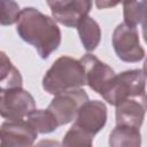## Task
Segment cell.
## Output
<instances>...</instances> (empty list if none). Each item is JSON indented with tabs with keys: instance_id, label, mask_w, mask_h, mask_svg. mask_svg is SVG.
Segmentation results:
<instances>
[{
	"instance_id": "obj_1",
	"label": "cell",
	"mask_w": 147,
	"mask_h": 147,
	"mask_svg": "<svg viewBox=\"0 0 147 147\" xmlns=\"http://www.w3.org/2000/svg\"><path fill=\"white\" fill-rule=\"evenodd\" d=\"M18 36L33 46L41 59H47L61 44V30L53 18L33 7L21 10L16 22Z\"/></svg>"
},
{
	"instance_id": "obj_2",
	"label": "cell",
	"mask_w": 147,
	"mask_h": 147,
	"mask_svg": "<svg viewBox=\"0 0 147 147\" xmlns=\"http://www.w3.org/2000/svg\"><path fill=\"white\" fill-rule=\"evenodd\" d=\"M84 85H86L84 67L79 60L71 56L55 60L42 78V88L53 95Z\"/></svg>"
},
{
	"instance_id": "obj_3",
	"label": "cell",
	"mask_w": 147,
	"mask_h": 147,
	"mask_svg": "<svg viewBox=\"0 0 147 147\" xmlns=\"http://www.w3.org/2000/svg\"><path fill=\"white\" fill-rule=\"evenodd\" d=\"M101 96L113 106H116L118 102L129 98L145 96L144 70L133 69L115 75L114 79Z\"/></svg>"
},
{
	"instance_id": "obj_4",
	"label": "cell",
	"mask_w": 147,
	"mask_h": 147,
	"mask_svg": "<svg viewBox=\"0 0 147 147\" xmlns=\"http://www.w3.org/2000/svg\"><path fill=\"white\" fill-rule=\"evenodd\" d=\"M113 47L119 60L136 63L145 57V49L140 45L137 28L125 23L118 24L113 33Z\"/></svg>"
},
{
	"instance_id": "obj_5",
	"label": "cell",
	"mask_w": 147,
	"mask_h": 147,
	"mask_svg": "<svg viewBox=\"0 0 147 147\" xmlns=\"http://www.w3.org/2000/svg\"><path fill=\"white\" fill-rule=\"evenodd\" d=\"M34 109L33 96L22 86L5 90L0 96V116L6 119H22Z\"/></svg>"
},
{
	"instance_id": "obj_6",
	"label": "cell",
	"mask_w": 147,
	"mask_h": 147,
	"mask_svg": "<svg viewBox=\"0 0 147 147\" xmlns=\"http://www.w3.org/2000/svg\"><path fill=\"white\" fill-rule=\"evenodd\" d=\"M86 100L88 95L84 90L74 88L55 94L47 109L54 115L59 126L65 125L75 119L79 107Z\"/></svg>"
},
{
	"instance_id": "obj_7",
	"label": "cell",
	"mask_w": 147,
	"mask_h": 147,
	"mask_svg": "<svg viewBox=\"0 0 147 147\" xmlns=\"http://www.w3.org/2000/svg\"><path fill=\"white\" fill-rule=\"evenodd\" d=\"M54 21L74 28L92 9V0H46Z\"/></svg>"
},
{
	"instance_id": "obj_8",
	"label": "cell",
	"mask_w": 147,
	"mask_h": 147,
	"mask_svg": "<svg viewBox=\"0 0 147 147\" xmlns=\"http://www.w3.org/2000/svg\"><path fill=\"white\" fill-rule=\"evenodd\" d=\"M38 133L26 119H7L0 125V146H31Z\"/></svg>"
},
{
	"instance_id": "obj_9",
	"label": "cell",
	"mask_w": 147,
	"mask_h": 147,
	"mask_svg": "<svg viewBox=\"0 0 147 147\" xmlns=\"http://www.w3.org/2000/svg\"><path fill=\"white\" fill-rule=\"evenodd\" d=\"M107 122V107L99 100H86L78 109L74 124L91 136H95Z\"/></svg>"
},
{
	"instance_id": "obj_10",
	"label": "cell",
	"mask_w": 147,
	"mask_h": 147,
	"mask_svg": "<svg viewBox=\"0 0 147 147\" xmlns=\"http://www.w3.org/2000/svg\"><path fill=\"white\" fill-rule=\"evenodd\" d=\"M79 61L85 70L86 84L101 95L114 79L115 71L91 53H86Z\"/></svg>"
},
{
	"instance_id": "obj_11",
	"label": "cell",
	"mask_w": 147,
	"mask_h": 147,
	"mask_svg": "<svg viewBox=\"0 0 147 147\" xmlns=\"http://www.w3.org/2000/svg\"><path fill=\"white\" fill-rule=\"evenodd\" d=\"M116 124L140 129L145 118V103L133 99H125L116 105Z\"/></svg>"
},
{
	"instance_id": "obj_12",
	"label": "cell",
	"mask_w": 147,
	"mask_h": 147,
	"mask_svg": "<svg viewBox=\"0 0 147 147\" xmlns=\"http://www.w3.org/2000/svg\"><path fill=\"white\" fill-rule=\"evenodd\" d=\"M76 28L85 51L93 52L99 46L101 40V28L99 23L94 18L85 16L77 23Z\"/></svg>"
},
{
	"instance_id": "obj_13",
	"label": "cell",
	"mask_w": 147,
	"mask_h": 147,
	"mask_svg": "<svg viewBox=\"0 0 147 147\" xmlns=\"http://www.w3.org/2000/svg\"><path fill=\"white\" fill-rule=\"evenodd\" d=\"M140 145L141 134L137 127L116 124L109 134V146L111 147H139Z\"/></svg>"
},
{
	"instance_id": "obj_14",
	"label": "cell",
	"mask_w": 147,
	"mask_h": 147,
	"mask_svg": "<svg viewBox=\"0 0 147 147\" xmlns=\"http://www.w3.org/2000/svg\"><path fill=\"white\" fill-rule=\"evenodd\" d=\"M23 78L18 69L11 63L7 54L0 51V87L5 91L8 88L21 87Z\"/></svg>"
},
{
	"instance_id": "obj_15",
	"label": "cell",
	"mask_w": 147,
	"mask_h": 147,
	"mask_svg": "<svg viewBox=\"0 0 147 147\" xmlns=\"http://www.w3.org/2000/svg\"><path fill=\"white\" fill-rule=\"evenodd\" d=\"M28 123L37 133H51L59 126L54 115L48 109H34L26 116Z\"/></svg>"
},
{
	"instance_id": "obj_16",
	"label": "cell",
	"mask_w": 147,
	"mask_h": 147,
	"mask_svg": "<svg viewBox=\"0 0 147 147\" xmlns=\"http://www.w3.org/2000/svg\"><path fill=\"white\" fill-rule=\"evenodd\" d=\"M123 16L124 23L137 28L145 20V0H123Z\"/></svg>"
},
{
	"instance_id": "obj_17",
	"label": "cell",
	"mask_w": 147,
	"mask_h": 147,
	"mask_svg": "<svg viewBox=\"0 0 147 147\" xmlns=\"http://www.w3.org/2000/svg\"><path fill=\"white\" fill-rule=\"evenodd\" d=\"M93 144V136L86 133L75 124L64 134L62 145L68 147H90Z\"/></svg>"
},
{
	"instance_id": "obj_18",
	"label": "cell",
	"mask_w": 147,
	"mask_h": 147,
	"mask_svg": "<svg viewBox=\"0 0 147 147\" xmlns=\"http://www.w3.org/2000/svg\"><path fill=\"white\" fill-rule=\"evenodd\" d=\"M20 6L15 0H0V24L11 25L18 21Z\"/></svg>"
},
{
	"instance_id": "obj_19",
	"label": "cell",
	"mask_w": 147,
	"mask_h": 147,
	"mask_svg": "<svg viewBox=\"0 0 147 147\" xmlns=\"http://www.w3.org/2000/svg\"><path fill=\"white\" fill-rule=\"evenodd\" d=\"M122 1L123 0H95V5L99 9H106V8H113Z\"/></svg>"
},
{
	"instance_id": "obj_20",
	"label": "cell",
	"mask_w": 147,
	"mask_h": 147,
	"mask_svg": "<svg viewBox=\"0 0 147 147\" xmlns=\"http://www.w3.org/2000/svg\"><path fill=\"white\" fill-rule=\"evenodd\" d=\"M2 92H3V90L0 87V96H1V94H2Z\"/></svg>"
}]
</instances>
